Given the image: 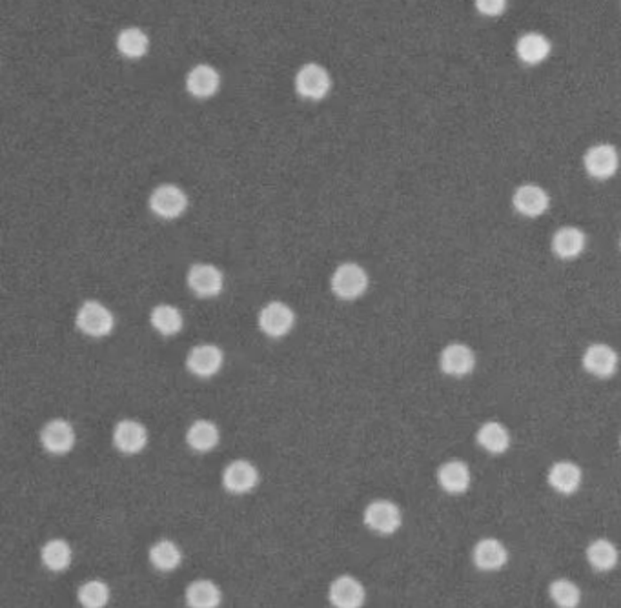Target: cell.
<instances>
[{
    "label": "cell",
    "instance_id": "cell-1",
    "mask_svg": "<svg viewBox=\"0 0 621 608\" xmlns=\"http://www.w3.org/2000/svg\"><path fill=\"white\" fill-rule=\"evenodd\" d=\"M368 288V274L358 262L339 264L330 279V290L337 299L354 300L359 299Z\"/></svg>",
    "mask_w": 621,
    "mask_h": 608
},
{
    "label": "cell",
    "instance_id": "cell-2",
    "mask_svg": "<svg viewBox=\"0 0 621 608\" xmlns=\"http://www.w3.org/2000/svg\"><path fill=\"white\" fill-rule=\"evenodd\" d=\"M148 206L153 215H157L159 219L165 220H173L179 219L190 206L188 196L182 188L177 184H159L153 189L148 199Z\"/></svg>",
    "mask_w": 621,
    "mask_h": 608
},
{
    "label": "cell",
    "instance_id": "cell-3",
    "mask_svg": "<svg viewBox=\"0 0 621 608\" xmlns=\"http://www.w3.org/2000/svg\"><path fill=\"white\" fill-rule=\"evenodd\" d=\"M363 523L379 536H392L403 524V514L394 501L375 500L365 507Z\"/></svg>",
    "mask_w": 621,
    "mask_h": 608
},
{
    "label": "cell",
    "instance_id": "cell-4",
    "mask_svg": "<svg viewBox=\"0 0 621 608\" xmlns=\"http://www.w3.org/2000/svg\"><path fill=\"white\" fill-rule=\"evenodd\" d=\"M75 324L85 335L88 337H106L115 328V317L109 308H106L102 302L90 299L81 304V308L77 310Z\"/></svg>",
    "mask_w": 621,
    "mask_h": 608
},
{
    "label": "cell",
    "instance_id": "cell-5",
    "mask_svg": "<svg viewBox=\"0 0 621 608\" xmlns=\"http://www.w3.org/2000/svg\"><path fill=\"white\" fill-rule=\"evenodd\" d=\"M259 330L271 339L288 335L295 324V312L283 300H270L257 316Z\"/></svg>",
    "mask_w": 621,
    "mask_h": 608
},
{
    "label": "cell",
    "instance_id": "cell-6",
    "mask_svg": "<svg viewBox=\"0 0 621 608\" xmlns=\"http://www.w3.org/2000/svg\"><path fill=\"white\" fill-rule=\"evenodd\" d=\"M295 90L302 99L321 100L332 90L330 73L318 62H308L295 75Z\"/></svg>",
    "mask_w": 621,
    "mask_h": 608
},
{
    "label": "cell",
    "instance_id": "cell-7",
    "mask_svg": "<svg viewBox=\"0 0 621 608\" xmlns=\"http://www.w3.org/2000/svg\"><path fill=\"white\" fill-rule=\"evenodd\" d=\"M327 597L332 608H363L367 603V588L356 576L341 574L328 585Z\"/></svg>",
    "mask_w": 621,
    "mask_h": 608
},
{
    "label": "cell",
    "instance_id": "cell-8",
    "mask_svg": "<svg viewBox=\"0 0 621 608\" xmlns=\"http://www.w3.org/2000/svg\"><path fill=\"white\" fill-rule=\"evenodd\" d=\"M221 481L226 492L234 493V496H245L259 486L261 474L252 461L234 460L224 467Z\"/></svg>",
    "mask_w": 621,
    "mask_h": 608
},
{
    "label": "cell",
    "instance_id": "cell-9",
    "mask_svg": "<svg viewBox=\"0 0 621 608\" xmlns=\"http://www.w3.org/2000/svg\"><path fill=\"white\" fill-rule=\"evenodd\" d=\"M188 288L203 299L217 297L224 288V276L215 264L196 262L190 266L186 276Z\"/></svg>",
    "mask_w": 621,
    "mask_h": 608
},
{
    "label": "cell",
    "instance_id": "cell-10",
    "mask_svg": "<svg viewBox=\"0 0 621 608\" xmlns=\"http://www.w3.org/2000/svg\"><path fill=\"white\" fill-rule=\"evenodd\" d=\"M224 364V354L217 345L203 343L193 347L186 356V368L196 377L210 379L221 372Z\"/></svg>",
    "mask_w": 621,
    "mask_h": 608
},
{
    "label": "cell",
    "instance_id": "cell-11",
    "mask_svg": "<svg viewBox=\"0 0 621 608\" xmlns=\"http://www.w3.org/2000/svg\"><path fill=\"white\" fill-rule=\"evenodd\" d=\"M38 439H41V444L48 453L66 455L73 450L77 436H75V428L69 421L52 420L43 427Z\"/></svg>",
    "mask_w": 621,
    "mask_h": 608
},
{
    "label": "cell",
    "instance_id": "cell-12",
    "mask_svg": "<svg viewBox=\"0 0 621 608\" xmlns=\"http://www.w3.org/2000/svg\"><path fill=\"white\" fill-rule=\"evenodd\" d=\"M584 164L591 177L605 180L616 175L619 168V154L612 144H594L587 149Z\"/></svg>",
    "mask_w": 621,
    "mask_h": 608
},
{
    "label": "cell",
    "instance_id": "cell-13",
    "mask_svg": "<svg viewBox=\"0 0 621 608\" xmlns=\"http://www.w3.org/2000/svg\"><path fill=\"white\" fill-rule=\"evenodd\" d=\"M113 446L125 455H137L148 444V430L141 421L123 420L113 428Z\"/></svg>",
    "mask_w": 621,
    "mask_h": 608
},
{
    "label": "cell",
    "instance_id": "cell-14",
    "mask_svg": "<svg viewBox=\"0 0 621 608\" xmlns=\"http://www.w3.org/2000/svg\"><path fill=\"white\" fill-rule=\"evenodd\" d=\"M221 75L210 64L193 66L186 75V92L196 99H210L219 92Z\"/></svg>",
    "mask_w": 621,
    "mask_h": 608
},
{
    "label": "cell",
    "instance_id": "cell-15",
    "mask_svg": "<svg viewBox=\"0 0 621 608\" xmlns=\"http://www.w3.org/2000/svg\"><path fill=\"white\" fill-rule=\"evenodd\" d=\"M512 204L525 217H539L549 210L551 197L537 184H521L512 196Z\"/></svg>",
    "mask_w": 621,
    "mask_h": 608
},
{
    "label": "cell",
    "instance_id": "cell-16",
    "mask_svg": "<svg viewBox=\"0 0 621 608\" xmlns=\"http://www.w3.org/2000/svg\"><path fill=\"white\" fill-rule=\"evenodd\" d=\"M186 608H219L222 604V590L214 580H193L184 588Z\"/></svg>",
    "mask_w": 621,
    "mask_h": 608
},
{
    "label": "cell",
    "instance_id": "cell-17",
    "mask_svg": "<svg viewBox=\"0 0 621 608\" xmlns=\"http://www.w3.org/2000/svg\"><path fill=\"white\" fill-rule=\"evenodd\" d=\"M472 559L483 572H496L509 563V550L496 538H483L476 543Z\"/></svg>",
    "mask_w": 621,
    "mask_h": 608
},
{
    "label": "cell",
    "instance_id": "cell-18",
    "mask_svg": "<svg viewBox=\"0 0 621 608\" xmlns=\"http://www.w3.org/2000/svg\"><path fill=\"white\" fill-rule=\"evenodd\" d=\"M182 559H184V554L181 547L168 538L157 540L148 548L149 564L157 570V572H163V574H170L173 570H177L182 564Z\"/></svg>",
    "mask_w": 621,
    "mask_h": 608
},
{
    "label": "cell",
    "instance_id": "cell-19",
    "mask_svg": "<svg viewBox=\"0 0 621 608\" xmlns=\"http://www.w3.org/2000/svg\"><path fill=\"white\" fill-rule=\"evenodd\" d=\"M440 366L443 373L452 377H464L469 375L476 366V356L474 352L461 343H452L443 348L440 357Z\"/></svg>",
    "mask_w": 621,
    "mask_h": 608
},
{
    "label": "cell",
    "instance_id": "cell-20",
    "mask_svg": "<svg viewBox=\"0 0 621 608\" xmlns=\"http://www.w3.org/2000/svg\"><path fill=\"white\" fill-rule=\"evenodd\" d=\"M552 52V44L543 33L528 31L521 35L516 43V55L527 66H537L545 62Z\"/></svg>",
    "mask_w": 621,
    "mask_h": 608
},
{
    "label": "cell",
    "instance_id": "cell-21",
    "mask_svg": "<svg viewBox=\"0 0 621 608\" xmlns=\"http://www.w3.org/2000/svg\"><path fill=\"white\" fill-rule=\"evenodd\" d=\"M438 483L440 486L452 496H461L467 492L472 483V474L467 463L452 460L440 467L438 470Z\"/></svg>",
    "mask_w": 621,
    "mask_h": 608
},
{
    "label": "cell",
    "instance_id": "cell-22",
    "mask_svg": "<svg viewBox=\"0 0 621 608\" xmlns=\"http://www.w3.org/2000/svg\"><path fill=\"white\" fill-rule=\"evenodd\" d=\"M617 363H619V357H617L616 350L610 348L609 345H603V343L591 345L584 354V368L589 373L601 377V379L614 375L617 370Z\"/></svg>",
    "mask_w": 621,
    "mask_h": 608
},
{
    "label": "cell",
    "instance_id": "cell-23",
    "mask_svg": "<svg viewBox=\"0 0 621 608\" xmlns=\"http://www.w3.org/2000/svg\"><path fill=\"white\" fill-rule=\"evenodd\" d=\"M41 563L53 574H62L73 563V547L64 538H52L41 547Z\"/></svg>",
    "mask_w": 621,
    "mask_h": 608
},
{
    "label": "cell",
    "instance_id": "cell-24",
    "mask_svg": "<svg viewBox=\"0 0 621 608\" xmlns=\"http://www.w3.org/2000/svg\"><path fill=\"white\" fill-rule=\"evenodd\" d=\"M221 441L219 427L208 420L193 421L186 430V444L198 453L212 452Z\"/></svg>",
    "mask_w": 621,
    "mask_h": 608
},
{
    "label": "cell",
    "instance_id": "cell-25",
    "mask_svg": "<svg viewBox=\"0 0 621 608\" xmlns=\"http://www.w3.org/2000/svg\"><path fill=\"white\" fill-rule=\"evenodd\" d=\"M547 481L556 492L563 493V496H570V493L577 492V488L581 486L584 472L572 461H558L551 467Z\"/></svg>",
    "mask_w": 621,
    "mask_h": 608
},
{
    "label": "cell",
    "instance_id": "cell-26",
    "mask_svg": "<svg viewBox=\"0 0 621 608\" xmlns=\"http://www.w3.org/2000/svg\"><path fill=\"white\" fill-rule=\"evenodd\" d=\"M587 237L576 226H563L552 237V252L563 260H570L585 250Z\"/></svg>",
    "mask_w": 621,
    "mask_h": 608
},
{
    "label": "cell",
    "instance_id": "cell-27",
    "mask_svg": "<svg viewBox=\"0 0 621 608\" xmlns=\"http://www.w3.org/2000/svg\"><path fill=\"white\" fill-rule=\"evenodd\" d=\"M587 561L596 572H610L619 561V550L610 540L598 538L587 547Z\"/></svg>",
    "mask_w": 621,
    "mask_h": 608
},
{
    "label": "cell",
    "instance_id": "cell-28",
    "mask_svg": "<svg viewBox=\"0 0 621 608\" xmlns=\"http://www.w3.org/2000/svg\"><path fill=\"white\" fill-rule=\"evenodd\" d=\"M149 323L165 337L177 335L184 326L181 310L172 307V304H157V307L149 312Z\"/></svg>",
    "mask_w": 621,
    "mask_h": 608
},
{
    "label": "cell",
    "instance_id": "cell-29",
    "mask_svg": "<svg viewBox=\"0 0 621 608\" xmlns=\"http://www.w3.org/2000/svg\"><path fill=\"white\" fill-rule=\"evenodd\" d=\"M478 444L490 453H504L511 446V434L497 421H487L476 434Z\"/></svg>",
    "mask_w": 621,
    "mask_h": 608
},
{
    "label": "cell",
    "instance_id": "cell-30",
    "mask_svg": "<svg viewBox=\"0 0 621 608\" xmlns=\"http://www.w3.org/2000/svg\"><path fill=\"white\" fill-rule=\"evenodd\" d=\"M117 50L126 59H141L149 48V39L141 28H125L117 35Z\"/></svg>",
    "mask_w": 621,
    "mask_h": 608
},
{
    "label": "cell",
    "instance_id": "cell-31",
    "mask_svg": "<svg viewBox=\"0 0 621 608\" xmlns=\"http://www.w3.org/2000/svg\"><path fill=\"white\" fill-rule=\"evenodd\" d=\"M77 601L83 608H106L111 601V588L104 580H88L77 588Z\"/></svg>",
    "mask_w": 621,
    "mask_h": 608
},
{
    "label": "cell",
    "instance_id": "cell-32",
    "mask_svg": "<svg viewBox=\"0 0 621 608\" xmlns=\"http://www.w3.org/2000/svg\"><path fill=\"white\" fill-rule=\"evenodd\" d=\"M549 596L558 608H577L581 603V590L570 580H556L549 587Z\"/></svg>",
    "mask_w": 621,
    "mask_h": 608
},
{
    "label": "cell",
    "instance_id": "cell-33",
    "mask_svg": "<svg viewBox=\"0 0 621 608\" xmlns=\"http://www.w3.org/2000/svg\"><path fill=\"white\" fill-rule=\"evenodd\" d=\"M474 4L485 17H499L507 10V0H474Z\"/></svg>",
    "mask_w": 621,
    "mask_h": 608
},
{
    "label": "cell",
    "instance_id": "cell-34",
    "mask_svg": "<svg viewBox=\"0 0 621 608\" xmlns=\"http://www.w3.org/2000/svg\"><path fill=\"white\" fill-rule=\"evenodd\" d=\"M619 246H621V239H619Z\"/></svg>",
    "mask_w": 621,
    "mask_h": 608
},
{
    "label": "cell",
    "instance_id": "cell-35",
    "mask_svg": "<svg viewBox=\"0 0 621 608\" xmlns=\"http://www.w3.org/2000/svg\"><path fill=\"white\" fill-rule=\"evenodd\" d=\"M619 443H621V437H619Z\"/></svg>",
    "mask_w": 621,
    "mask_h": 608
}]
</instances>
